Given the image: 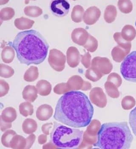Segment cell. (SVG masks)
I'll list each match as a JSON object with an SVG mask.
<instances>
[{
    "label": "cell",
    "mask_w": 136,
    "mask_h": 149,
    "mask_svg": "<svg viewBox=\"0 0 136 149\" xmlns=\"http://www.w3.org/2000/svg\"><path fill=\"white\" fill-rule=\"evenodd\" d=\"M94 112L87 95L77 91L67 92L57 103L54 118L68 126L82 128L90 124Z\"/></svg>",
    "instance_id": "obj_1"
},
{
    "label": "cell",
    "mask_w": 136,
    "mask_h": 149,
    "mask_svg": "<svg viewBox=\"0 0 136 149\" xmlns=\"http://www.w3.org/2000/svg\"><path fill=\"white\" fill-rule=\"evenodd\" d=\"M9 45L16 51L20 63L27 65H38L44 62L49 49L44 38L33 29L18 33Z\"/></svg>",
    "instance_id": "obj_2"
},
{
    "label": "cell",
    "mask_w": 136,
    "mask_h": 149,
    "mask_svg": "<svg viewBox=\"0 0 136 149\" xmlns=\"http://www.w3.org/2000/svg\"><path fill=\"white\" fill-rule=\"evenodd\" d=\"M133 139L127 122H109L102 125L94 146L102 149H128Z\"/></svg>",
    "instance_id": "obj_3"
},
{
    "label": "cell",
    "mask_w": 136,
    "mask_h": 149,
    "mask_svg": "<svg viewBox=\"0 0 136 149\" xmlns=\"http://www.w3.org/2000/svg\"><path fill=\"white\" fill-rule=\"evenodd\" d=\"M83 132L54 122L50 135L51 142L58 148L74 149L78 148L82 141Z\"/></svg>",
    "instance_id": "obj_4"
},
{
    "label": "cell",
    "mask_w": 136,
    "mask_h": 149,
    "mask_svg": "<svg viewBox=\"0 0 136 149\" xmlns=\"http://www.w3.org/2000/svg\"><path fill=\"white\" fill-rule=\"evenodd\" d=\"M120 70L126 80L136 83V51L131 52L125 58Z\"/></svg>",
    "instance_id": "obj_5"
},
{
    "label": "cell",
    "mask_w": 136,
    "mask_h": 149,
    "mask_svg": "<svg viewBox=\"0 0 136 149\" xmlns=\"http://www.w3.org/2000/svg\"><path fill=\"white\" fill-rule=\"evenodd\" d=\"M66 58L64 54L58 49H54L49 52L48 62L49 65L55 70L62 71L65 67Z\"/></svg>",
    "instance_id": "obj_6"
},
{
    "label": "cell",
    "mask_w": 136,
    "mask_h": 149,
    "mask_svg": "<svg viewBox=\"0 0 136 149\" xmlns=\"http://www.w3.org/2000/svg\"><path fill=\"white\" fill-rule=\"evenodd\" d=\"M69 3L65 0L52 1L50 5V10L52 13L58 17L66 16L69 11Z\"/></svg>",
    "instance_id": "obj_7"
},
{
    "label": "cell",
    "mask_w": 136,
    "mask_h": 149,
    "mask_svg": "<svg viewBox=\"0 0 136 149\" xmlns=\"http://www.w3.org/2000/svg\"><path fill=\"white\" fill-rule=\"evenodd\" d=\"M100 10L96 6H92L88 8L83 15L84 22L88 25H93L98 21L101 16Z\"/></svg>",
    "instance_id": "obj_8"
},
{
    "label": "cell",
    "mask_w": 136,
    "mask_h": 149,
    "mask_svg": "<svg viewBox=\"0 0 136 149\" xmlns=\"http://www.w3.org/2000/svg\"><path fill=\"white\" fill-rule=\"evenodd\" d=\"M89 34L85 29L83 28H77L72 32L71 39L76 44L83 46L88 40Z\"/></svg>",
    "instance_id": "obj_9"
},
{
    "label": "cell",
    "mask_w": 136,
    "mask_h": 149,
    "mask_svg": "<svg viewBox=\"0 0 136 149\" xmlns=\"http://www.w3.org/2000/svg\"><path fill=\"white\" fill-rule=\"evenodd\" d=\"M53 113L52 107L49 105L44 104L39 107L36 111V117L38 120L45 121L49 120Z\"/></svg>",
    "instance_id": "obj_10"
},
{
    "label": "cell",
    "mask_w": 136,
    "mask_h": 149,
    "mask_svg": "<svg viewBox=\"0 0 136 149\" xmlns=\"http://www.w3.org/2000/svg\"><path fill=\"white\" fill-rule=\"evenodd\" d=\"M68 63L72 68L76 67L79 63L80 54L75 47H70L67 52Z\"/></svg>",
    "instance_id": "obj_11"
},
{
    "label": "cell",
    "mask_w": 136,
    "mask_h": 149,
    "mask_svg": "<svg viewBox=\"0 0 136 149\" xmlns=\"http://www.w3.org/2000/svg\"><path fill=\"white\" fill-rule=\"evenodd\" d=\"M37 93L36 87L32 85H27L23 90V97L27 102H33L37 97Z\"/></svg>",
    "instance_id": "obj_12"
},
{
    "label": "cell",
    "mask_w": 136,
    "mask_h": 149,
    "mask_svg": "<svg viewBox=\"0 0 136 149\" xmlns=\"http://www.w3.org/2000/svg\"><path fill=\"white\" fill-rule=\"evenodd\" d=\"M38 93L41 96H47L51 93L52 86L48 81L41 80L38 81L36 85Z\"/></svg>",
    "instance_id": "obj_13"
},
{
    "label": "cell",
    "mask_w": 136,
    "mask_h": 149,
    "mask_svg": "<svg viewBox=\"0 0 136 149\" xmlns=\"http://www.w3.org/2000/svg\"><path fill=\"white\" fill-rule=\"evenodd\" d=\"M17 116L15 109L12 107H8L2 112L1 118L5 122L12 123L16 119Z\"/></svg>",
    "instance_id": "obj_14"
},
{
    "label": "cell",
    "mask_w": 136,
    "mask_h": 149,
    "mask_svg": "<svg viewBox=\"0 0 136 149\" xmlns=\"http://www.w3.org/2000/svg\"><path fill=\"white\" fill-rule=\"evenodd\" d=\"M34 23V21L23 17L16 18L14 22V24L16 28L20 30L31 29Z\"/></svg>",
    "instance_id": "obj_15"
},
{
    "label": "cell",
    "mask_w": 136,
    "mask_h": 149,
    "mask_svg": "<svg viewBox=\"0 0 136 149\" xmlns=\"http://www.w3.org/2000/svg\"><path fill=\"white\" fill-rule=\"evenodd\" d=\"M26 145V139L22 136L15 135L12 138L10 143V148L12 149H25Z\"/></svg>",
    "instance_id": "obj_16"
},
{
    "label": "cell",
    "mask_w": 136,
    "mask_h": 149,
    "mask_svg": "<svg viewBox=\"0 0 136 149\" xmlns=\"http://www.w3.org/2000/svg\"><path fill=\"white\" fill-rule=\"evenodd\" d=\"M37 128V123L33 119L27 118L23 123V131L26 134H32L36 131Z\"/></svg>",
    "instance_id": "obj_17"
},
{
    "label": "cell",
    "mask_w": 136,
    "mask_h": 149,
    "mask_svg": "<svg viewBox=\"0 0 136 149\" xmlns=\"http://www.w3.org/2000/svg\"><path fill=\"white\" fill-rule=\"evenodd\" d=\"M121 34L122 37L124 40L130 41L134 40L135 38L136 29L132 25H126L122 29Z\"/></svg>",
    "instance_id": "obj_18"
},
{
    "label": "cell",
    "mask_w": 136,
    "mask_h": 149,
    "mask_svg": "<svg viewBox=\"0 0 136 149\" xmlns=\"http://www.w3.org/2000/svg\"><path fill=\"white\" fill-rule=\"evenodd\" d=\"M15 56V52L13 48L10 46H6L1 52V58L3 62L6 63H11Z\"/></svg>",
    "instance_id": "obj_19"
},
{
    "label": "cell",
    "mask_w": 136,
    "mask_h": 149,
    "mask_svg": "<svg viewBox=\"0 0 136 149\" xmlns=\"http://www.w3.org/2000/svg\"><path fill=\"white\" fill-rule=\"evenodd\" d=\"M39 76L38 68L35 66H31L26 71L24 74V79L27 82H33L37 79Z\"/></svg>",
    "instance_id": "obj_20"
},
{
    "label": "cell",
    "mask_w": 136,
    "mask_h": 149,
    "mask_svg": "<svg viewBox=\"0 0 136 149\" xmlns=\"http://www.w3.org/2000/svg\"><path fill=\"white\" fill-rule=\"evenodd\" d=\"M20 114L24 117L32 116L33 113V106L29 102H24L19 105Z\"/></svg>",
    "instance_id": "obj_21"
},
{
    "label": "cell",
    "mask_w": 136,
    "mask_h": 149,
    "mask_svg": "<svg viewBox=\"0 0 136 149\" xmlns=\"http://www.w3.org/2000/svg\"><path fill=\"white\" fill-rule=\"evenodd\" d=\"M84 9L82 6L77 5L74 6L71 13V18L73 22L79 23L82 22L84 15Z\"/></svg>",
    "instance_id": "obj_22"
},
{
    "label": "cell",
    "mask_w": 136,
    "mask_h": 149,
    "mask_svg": "<svg viewBox=\"0 0 136 149\" xmlns=\"http://www.w3.org/2000/svg\"><path fill=\"white\" fill-rule=\"evenodd\" d=\"M25 14L30 17H39L43 13V10L40 7L37 6H26L24 9Z\"/></svg>",
    "instance_id": "obj_23"
},
{
    "label": "cell",
    "mask_w": 136,
    "mask_h": 149,
    "mask_svg": "<svg viewBox=\"0 0 136 149\" xmlns=\"http://www.w3.org/2000/svg\"><path fill=\"white\" fill-rule=\"evenodd\" d=\"M16 135V132L13 130H7L1 137V143L2 145L6 148H10V143L14 136Z\"/></svg>",
    "instance_id": "obj_24"
},
{
    "label": "cell",
    "mask_w": 136,
    "mask_h": 149,
    "mask_svg": "<svg viewBox=\"0 0 136 149\" xmlns=\"http://www.w3.org/2000/svg\"><path fill=\"white\" fill-rule=\"evenodd\" d=\"M114 38L119 46L129 52L131 47V43L124 40L122 37L121 33H115L114 35Z\"/></svg>",
    "instance_id": "obj_25"
},
{
    "label": "cell",
    "mask_w": 136,
    "mask_h": 149,
    "mask_svg": "<svg viewBox=\"0 0 136 149\" xmlns=\"http://www.w3.org/2000/svg\"><path fill=\"white\" fill-rule=\"evenodd\" d=\"M15 12L11 7H5L0 12V18L2 21H6L10 20L14 16Z\"/></svg>",
    "instance_id": "obj_26"
},
{
    "label": "cell",
    "mask_w": 136,
    "mask_h": 149,
    "mask_svg": "<svg viewBox=\"0 0 136 149\" xmlns=\"http://www.w3.org/2000/svg\"><path fill=\"white\" fill-rule=\"evenodd\" d=\"M117 5L120 11L124 13H129L133 10V4L130 1H119Z\"/></svg>",
    "instance_id": "obj_27"
},
{
    "label": "cell",
    "mask_w": 136,
    "mask_h": 149,
    "mask_svg": "<svg viewBox=\"0 0 136 149\" xmlns=\"http://www.w3.org/2000/svg\"><path fill=\"white\" fill-rule=\"evenodd\" d=\"M14 70L11 67L6 64L1 63L0 65V76L4 78H9L14 74Z\"/></svg>",
    "instance_id": "obj_28"
},
{
    "label": "cell",
    "mask_w": 136,
    "mask_h": 149,
    "mask_svg": "<svg viewBox=\"0 0 136 149\" xmlns=\"http://www.w3.org/2000/svg\"><path fill=\"white\" fill-rule=\"evenodd\" d=\"M97 46H98V42L97 40L92 36L89 34L88 40L83 47L88 51L93 52L96 50L97 48Z\"/></svg>",
    "instance_id": "obj_29"
},
{
    "label": "cell",
    "mask_w": 136,
    "mask_h": 149,
    "mask_svg": "<svg viewBox=\"0 0 136 149\" xmlns=\"http://www.w3.org/2000/svg\"><path fill=\"white\" fill-rule=\"evenodd\" d=\"M117 10L116 7L112 5H110L106 8L105 12L104 18L108 17L109 15V18L108 19V23L112 22L115 19L117 16Z\"/></svg>",
    "instance_id": "obj_30"
},
{
    "label": "cell",
    "mask_w": 136,
    "mask_h": 149,
    "mask_svg": "<svg viewBox=\"0 0 136 149\" xmlns=\"http://www.w3.org/2000/svg\"><path fill=\"white\" fill-rule=\"evenodd\" d=\"M129 123L132 132L136 136V107L129 114Z\"/></svg>",
    "instance_id": "obj_31"
},
{
    "label": "cell",
    "mask_w": 136,
    "mask_h": 149,
    "mask_svg": "<svg viewBox=\"0 0 136 149\" xmlns=\"http://www.w3.org/2000/svg\"><path fill=\"white\" fill-rule=\"evenodd\" d=\"M10 90L9 84L3 80H0V97L6 95Z\"/></svg>",
    "instance_id": "obj_32"
},
{
    "label": "cell",
    "mask_w": 136,
    "mask_h": 149,
    "mask_svg": "<svg viewBox=\"0 0 136 149\" xmlns=\"http://www.w3.org/2000/svg\"><path fill=\"white\" fill-rule=\"evenodd\" d=\"M66 84L62 83L57 84L54 88V92L57 94H65L67 92H69L67 89L65 88Z\"/></svg>",
    "instance_id": "obj_33"
},
{
    "label": "cell",
    "mask_w": 136,
    "mask_h": 149,
    "mask_svg": "<svg viewBox=\"0 0 136 149\" xmlns=\"http://www.w3.org/2000/svg\"><path fill=\"white\" fill-rule=\"evenodd\" d=\"M36 139L35 135V134H31L26 138V145L25 149H29L32 147Z\"/></svg>",
    "instance_id": "obj_34"
},
{
    "label": "cell",
    "mask_w": 136,
    "mask_h": 149,
    "mask_svg": "<svg viewBox=\"0 0 136 149\" xmlns=\"http://www.w3.org/2000/svg\"><path fill=\"white\" fill-rule=\"evenodd\" d=\"M53 124L52 123H46L43 125L41 128L42 132L46 135H49V130L51 128Z\"/></svg>",
    "instance_id": "obj_35"
},
{
    "label": "cell",
    "mask_w": 136,
    "mask_h": 149,
    "mask_svg": "<svg viewBox=\"0 0 136 149\" xmlns=\"http://www.w3.org/2000/svg\"><path fill=\"white\" fill-rule=\"evenodd\" d=\"M12 127V123L5 122L1 118V131L4 132L6 130L11 128Z\"/></svg>",
    "instance_id": "obj_36"
},
{
    "label": "cell",
    "mask_w": 136,
    "mask_h": 149,
    "mask_svg": "<svg viewBox=\"0 0 136 149\" xmlns=\"http://www.w3.org/2000/svg\"><path fill=\"white\" fill-rule=\"evenodd\" d=\"M90 56L89 53H87L85 56L83 58L82 63L86 61L85 63H83V65H85V67L88 68L89 66V63H90Z\"/></svg>",
    "instance_id": "obj_37"
},
{
    "label": "cell",
    "mask_w": 136,
    "mask_h": 149,
    "mask_svg": "<svg viewBox=\"0 0 136 149\" xmlns=\"http://www.w3.org/2000/svg\"><path fill=\"white\" fill-rule=\"evenodd\" d=\"M47 140V136L46 135L41 134L38 137V143L40 144H43L46 143Z\"/></svg>",
    "instance_id": "obj_38"
},
{
    "label": "cell",
    "mask_w": 136,
    "mask_h": 149,
    "mask_svg": "<svg viewBox=\"0 0 136 149\" xmlns=\"http://www.w3.org/2000/svg\"><path fill=\"white\" fill-rule=\"evenodd\" d=\"M43 149H53L58 148L56 145L52 142H49V143H47L45 145H44L43 147Z\"/></svg>",
    "instance_id": "obj_39"
},
{
    "label": "cell",
    "mask_w": 136,
    "mask_h": 149,
    "mask_svg": "<svg viewBox=\"0 0 136 149\" xmlns=\"http://www.w3.org/2000/svg\"><path fill=\"white\" fill-rule=\"evenodd\" d=\"M135 25H136V22H135Z\"/></svg>",
    "instance_id": "obj_40"
}]
</instances>
